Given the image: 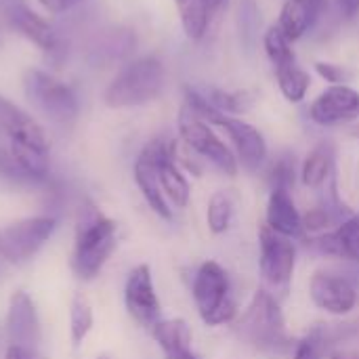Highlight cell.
Listing matches in <instances>:
<instances>
[{
    "instance_id": "6da1fadb",
    "label": "cell",
    "mask_w": 359,
    "mask_h": 359,
    "mask_svg": "<svg viewBox=\"0 0 359 359\" xmlns=\"http://www.w3.org/2000/svg\"><path fill=\"white\" fill-rule=\"evenodd\" d=\"M118 246V223L103 215L95 204H88L80 212L76 227L72 269L78 280L93 282Z\"/></svg>"
},
{
    "instance_id": "7a4b0ae2",
    "label": "cell",
    "mask_w": 359,
    "mask_h": 359,
    "mask_svg": "<svg viewBox=\"0 0 359 359\" xmlns=\"http://www.w3.org/2000/svg\"><path fill=\"white\" fill-rule=\"evenodd\" d=\"M166 86V67L156 55L126 61L103 90V103L111 109L141 107L156 101Z\"/></svg>"
},
{
    "instance_id": "3957f363",
    "label": "cell",
    "mask_w": 359,
    "mask_h": 359,
    "mask_svg": "<svg viewBox=\"0 0 359 359\" xmlns=\"http://www.w3.org/2000/svg\"><path fill=\"white\" fill-rule=\"evenodd\" d=\"M233 324L236 334L261 353L282 355L292 347L280 303L269 290H257Z\"/></svg>"
},
{
    "instance_id": "277c9868",
    "label": "cell",
    "mask_w": 359,
    "mask_h": 359,
    "mask_svg": "<svg viewBox=\"0 0 359 359\" xmlns=\"http://www.w3.org/2000/svg\"><path fill=\"white\" fill-rule=\"evenodd\" d=\"M191 297L202 322L210 328L233 324L238 305L231 299V282L227 271L217 261H204L191 284Z\"/></svg>"
},
{
    "instance_id": "5b68a950",
    "label": "cell",
    "mask_w": 359,
    "mask_h": 359,
    "mask_svg": "<svg viewBox=\"0 0 359 359\" xmlns=\"http://www.w3.org/2000/svg\"><path fill=\"white\" fill-rule=\"evenodd\" d=\"M23 93L27 101H32L55 124H72L80 114V99L76 90L46 69H27L23 74Z\"/></svg>"
},
{
    "instance_id": "8992f818",
    "label": "cell",
    "mask_w": 359,
    "mask_h": 359,
    "mask_svg": "<svg viewBox=\"0 0 359 359\" xmlns=\"http://www.w3.org/2000/svg\"><path fill=\"white\" fill-rule=\"evenodd\" d=\"M57 231L53 215H34L0 225V259L8 265L29 263Z\"/></svg>"
},
{
    "instance_id": "52a82bcc",
    "label": "cell",
    "mask_w": 359,
    "mask_h": 359,
    "mask_svg": "<svg viewBox=\"0 0 359 359\" xmlns=\"http://www.w3.org/2000/svg\"><path fill=\"white\" fill-rule=\"evenodd\" d=\"M179 135L181 141L187 145L189 151L198 154L200 158L208 160L215 168H219L223 175L227 177H236L238 175V158L233 154V149H229L219 135L212 130V126L202 120L200 116H196L189 107H181L179 111Z\"/></svg>"
},
{
    "instance_id": "ba28073f",
    "label": "cell",
    "mask_w": 359,
    "mask_h": 359,
    "mask_svg": "<svg viewBox=\"0 0 359 359\" xmlns=\"http://www.w3.org/2000/svg\"><path fill=\"white\" fill-rule=\"evenodd\" d=\"M297 269V246L292 240L271 231L267 225L259 229V271L271 290H286Z\"/></svg>"
},
{
    "instance_id": "9c48e42d",
    "label": "cell",
    "mask_w": 359,
    "mask_h": 359,
    "mask_svg": "<svg viewBox=\"0 0 359 359\" xmlns=\"http://www.w3.org/2000/svg\"><path fill=\"white\" fill-rule=\"evenodd\" d=\"M6 19L19 36L36 44L42 53H46L53 63H59L65 57V42L55 29V25L48 23L36 11H32L25 2L13 0L6 8Z\"/></svg>"
},
{
    "instance_id": "30bf717a",
    "label": "cell",
    "mask_w": 359,
    "mask_h": 359,
    "mask_svg": "<svg viewBox=\"0 0 359 359\" xmlns=\"http://www.w3.org/2000/svg\"><path fill=\"white\" fill-rule=\"evenodd\" d=\"M124 305L128 316L143 328H154L160 322V299L154 286L151 267L141 263L133 267L124 282Z\"/></svg>"
},
{
    "instance_id": "8fae6325",
    "label": "cell",
    "mask_w": 359,
    "mask_h": 359,
    "mask_svg": "<svg viewBox=\"0 0 359 359\" xmlns=\"http://www.w3.org/2000/svg\"><path fill=\"white\" fill-rule=\"evenodd\" d=\"M210 124L225 130V135L229 137V141L233 145V154L238 158V164H242L246 170L257 172L265 164L267 141L259 128H255L252 124H248L240 118L227 116V114L215 116Z\"/></svg>"
},
{
    "instance_id": "7c38bea8",
    "label": "cell",
    "mask_w": 359,
    "mask_h": 359,
    "mask_svg": "<svg viewBox=\"0 0 359 359\" xmlns=\"http://www.w3.org/2000/svg\"><path fill=\"white\" fill-rule=\"evenodd\" d=\"M6 339L8 345H23L40 349L42 345V322L36 301L25 290H15L8 297L6 307Z\"/></svg>"
},
{
    "instance_id": "4fadbf2b",
    "label": "cell",
    "mask_w": 359,
    "mask_h": 359,
    "mask_svg": "<svg viewBox=\"0 0 359 359\" xmlns=\"http://www.w3.org/2000/svg\"><path fill=\"white\" fill-rule=\"evenodd\" d=\"M309 297L313 305L330 316H347L358 307L355 286L337 273L316 271L309 280Z\"/></svg>"
},
{
    "instance_id": "5bb4252c",
    "label": "cell",
    "mask_w": 359,
    "mask_h": 359,
    "mask_svg": "<svg viewBox=\"0 0 359 359\" xmlns=\"http://www.w3.org/2000/svg\"><path fill=\"white\" fill-rule=\"evenodd\" d=\"M309 118L320 126H339L359 118V90L347 84L328 86L309 107Z\"/></svg>"
},
{
    "instance_id": "9a60e30c",
    "label": "cell",
    "mask_w": 359,
    "mask_h": 359,
    "mask_svg": "<svg viewBox=\"0 0 359 359\" xmlns=\"http://www.w3.org/2000/svg\"><path fill=\"white\" fill-rule=\"evenodd\" d=\"M135 183L143 196V200L147 202V206L164 221H170L172 219V208H170V202L166 200L164 191H162V185H160V179H158V166H156V139L151 143H147L137 162H135Z\"/></svg>"
},
{
    "instance_id": "2e32d148",
    "label": "cell",
    "mask_w": 359,
    "mask_h": 359,
    "mask_svg": "<svg viewBox=\"0 0 359 359\" xmlns=\"http://www.w3.org/2000/svg\"><path fill=\"white\" fill-rule=\"evenodd\" d=\"M156 166L166 200L177 208H185L191 198V187L175 158V143L156 139Z\"/></svg>"
},
{
    "instance_id": "e0dca14e",
    "label": "cell",
    "mask_w": 359,
    "mask_h": 359,
    "mask_svg": "<svg viewBox=\"0 0 359 359\" xmlns=\"http://www.w3.org/2000/svg\"><path fill=\"white\" fill-rule=\"evenodd\" d=\"M265 225L288 238V240H301L305 238V219L299 212L294 198L290 196V189L286 187H273L267 200V210H265Z\"/></svg>"
},
{
    "instance_id": "ac0fdd59",
    "label": "cell",
    "mask_w": 359,
    "mask_h": 359,
    "mask_svg": "<svg viewBox=\"0 0 359 359\" xmlns=\"http://www.w3.org/2000/svg\"><path fill=\"white\" fill-rule=\"evenodd\" d=\"M0 126L8 135L11 143H21L42 151H50V143L44 128L25 109H21L19 105L4 97H0Z\"/></svg>"
},
{
    "instance_id": "d6986e66",
    "label": "cell",
    "mask_w": 359,
    "mask_h": 359,
    "mask_svg": "<svg viewBox=\"0 0 359 359\" xmlns=\"http://www.w3.org/2000/svg\"><path fill=\"white\" fill-rule=\"evenodd\" d=\"M135 50V34L130 29L111 27L99 34L88 46V63L93 65H111L122 61Z\"/></svg>"
},
{
    "instance_id": "ffe728a7",
    "label": "cell",
    "mask_w": 359,
    "mask_h": 359,
    "mask_svg": "<svg viewBox=\"0 0 359 359\" xmlns=\"http://www.w3.org/2000/svg\"><path fill=\"white\" fill-rule=\"evenodd\" d=\"M313 246L322 255L359 261V215L349 217L337 229L322 233L313 240Z\"/></svg>"
},
{
    "instance_id": "44dd1931",
    "label": "cell",
    "mask_w": 359,
    "mask_h": 359,
    "mask_svg": "<svg viewBox=\"0 0 359 359\" xmlns=\"http://www.w3.org/2000/svg\"><path fill=\"white\" fill-rule=\"evenodd\" d=\"M320 11L311 0H286L280 15V29L288 36V40H299L305 32L313 27V23L320 19Z\"/></svg>"
},
{
    "instance_id": "7402d4cb",
    "label": "cell",
    "mask_w": 359,
    "mask_h": 359,
    "mask_svg": "<svg viewBox=\"0 0 359 359\" xmlns=\"http://www.w3.org/2000/svg\"><path fill=\"white\" fill-rule=\"evenodd\" d=\"M151 337L158 343V347L162 349L164 358L175 355V353L185 351V349H191V341H194L189 324L181 318L160 320L151 328Z\"/></svg>"
},
{
    "instance_id": "603a6c76",
    "label": "cell",
    "mask_w": 359,
    "mask_h": 359,
    "mask_svg": "<svg viewBox=\"0 0 359 359\" xmlns=\"http://www.w3.org/2000/svg\"><path fill=\"white\" fill-rule=\"evenodd\" d=\"M95 326V311L90 305V299L84 292H74L69 303V339L72 347L80 349L86 337L93 332Z\"/></svg>"
},
{
    "instance_id": "cb8c5ba5",
    "label": "cell",
    "mask_w": 359,
    "mask_h": 359,
    "mask_svg": "<svg viewBox=\"0 0 359 359\" xmlns=\"http://www.w3.org/2000/svg\"><path fill=\"white\" fill-rule=\"evenodd\" d=\"M332 172V149L330 145H318L301 166V181L305 187H322Z\"/></svg>"
},
{
    "instance_id": "d4e9b609",
    "label": "cell",
    "mask_w": 359,
    "mask_h": 359,
    "mask_svg": "<svg viewBox=\"0 0 359 359\" xmlns=\"http://www.w3.org/2000/svg\"><path fill=\"white\" fill-rule=\"evenodd\" d=\"M183 32L189 40H200L210 23V13L204 0H175Z\"/></svg>"
},
{
    "instance_id": "484cf974",
    "label": "cell",
    "mask_w": 359,
    "mask_h": 359,
    "mask_svg": "<svg viewBox=\"0 0 359 359\" xmlns=\"http://www.w3.org/2000/svg\"><path fill=\"white\" fill-rule=\"evenodd\" d=\"M276 76H278V84H280L282 95L290 103H301L305 99L309 84H311V78L305 69H301L294 63V65H286V67L276 69Z\"/></svg>"
},
{
    "instance_id": "4316f807",
    "label": "cell",
    "mask_w": 359,
    "mask_h": 359,
    "mask_svg": "<svg viewBox=\"0 0 359 359\" xmlns=\"http://www.w3.org/2000/svg\"><path fill=\"white\" fill-rule=\"evenodd\" d=\"M233 202L225 191H215L206 206V225L212 236H221L231 227Z\"/></svg>"
},
{
    "instance_id": "83f0119b",
    "label": "cell",
    "mask_w": 359,
    "mask_h": 359,
    "mask_svg": "<svg viewBox=\"0 0 359 359\" xmlns=\"http://www.w3.org/2000/svg\"><path fill=\"white\" fill-rule=\"evenodd\" d=\"M263 44H265V53H267V57L271 59V63L276 65V69L286 67V65H294V63H297L294 50H292V46H290V40H288V36L280 29V25H271V27L265 32Z\"/></svg>"
},
{
    "instance_id": "f1b7e54d",
    "label": "cell",
    "mask_w": 359,
    "mask_h": 359,
    "mask_svg": "<svg viewBox=\"0 0 359 359\" xmlns=\"http://www.w3.org/2000/svg\"><path fill=\"white\" fill-rule=\"evenodd\" d=\"M221 114H242L252 105V97L244 90H223V88H210L204 95Z\"/></svg>"
},
{
    "instance_id": "f546056e",
    "label": "cell",
    "mask_w": 359,
    "mask_h": 359,
    "mask_svg": "<svg viewBox=\"0 0 359 359\" xmlns=\"http://www.w3.org/2000/svg\"><path fill=\"white\" fill-rule=\"evenodd\" d=\"M0 181H6L11 185H36L21 168L11 147H0Z\"/></svg>"
},
{
    "instance_id": "4dcf8cb0",
    "label": "cell",
    "mask_w": 359,
    "mask_h": 359,
    "mask_svg": "<svg viewBox=\"0 0 359 359\" xmlns=\"http://www.w3.org/2000/svg\"><path fill=\"white\" fill-rule=\"evenodd\" d=\"M292 359H322V341L318 334H309L301 343L294 345Z\"/></svg>"
},
{
    "instance_id": "1f68e13d",
    "label": "cell",
    "mask_w": 359,
    "mask_h": 359,
    "mask_svg": "<svg viewBox=\"0 0 359 359\" xmlns=\"http://www.w3.org/2000/svg\"><path fill=\"white\" fill-rule=\"evenodd\" d=\"M294 181V164L290 160H282L273 166V187H286L290 189Z\"/></svg>"
},
{
    "instance_id": "d6a6232c",
    "label": "cell",
    "mask_w": 359,
    "mask_h": 359,
    "mask_svg": "<svg viewBox=\"0 0 359 359\" xmlns=\"http://www.w3.org/2000/svg\"><path fill=\"white\" fill-rule=\"evenodd\" d=\"M316 69H318V74H320L326 82H332V84H343V82H345V78H347L345 67L334 65V63L318 61V63H316Z\"/></svg>"
},
{
    "instance_id": "836d02e7",
    "label": "cell",
    "mask_w": 359,
    "mask_h": 359,
    "mask_svg": "<svg viewBox=\"0 0 359 359\" xmlns=\"http://www.w3.org/2000/svg\"><path fill=\"white\" fill-rule=\"evenodd\" d=\"M4 359H48L40 349L23 347V345H6Z\"/></svg>"
},
{
    "instance_id": "e575fe53",
    "label": "cell",
    "mask_w": 359,
    "mask_h": 359,
    "mask_svg": "<svg viewBox=\"0 0 359 359\" xmlns=\"http://www.w3.org/2000/svg\"><path fill=\"white\" fill-rule=\"evenodd\" d=\"M38 2H40V6H42L46 13H50V15H61V13L72 11L74 6H78V4L84 2V0H38Z\"/></svg>"
},
{
    "instance_id": "d590c367",
    "label": "cell",
    "mask_w": 359,
    "mask_h": 359,
    "mask_svg": "<svg viewBox=\"0 0 359 359\" xmlns=\"http://www.w3.org/2000/svg\"><path fill=\"white\" fill-rule=\"evenodd\" d=\"M334 2H337L339 13L345 19H353L359 13V0H334Z\"/></svg>"
},
{
    "instance_id": "8d00e7d4",
    "label": "cell",
    "mask_w": 359,
    "mask_h": 359,
    "mask_svg": "<svg viewBox=\"0 0 359 359\" xmlns=\"http://www.w3.org/2000/svg\"><path fill=\"white\" fill-rule=\"evenodd\" d=\"M328 359H359V351H355V349H337L328 355Z\"/></svg>"
},
{
    "instance_id": "74e56055",
    "label": "cell",
    "mask_w": 359,
    "mask_h": 359,
    "mask_svg": "<svg viewBox=\"0 0 359 359\" xmlns=\"http://www.w3.org/2000/svg\"><path fill=\"white\" fill-rule=\"evenodd\" d=\"M227 2H229V0H204V4H206V8H208L210 17H212L215 13H219L221 8H225V6H227Z\"/></svg>"
},
{
    "instance_id": "f35d334b",
    "label": "cell",
    "mask_w": 359,
    "mask_h": 359,
    "mask_svg": "<svg viewBox=\"0 0 359 359\" xmlns=\"http://www.w3.org/2000/svg\"><path fill=\"white\" fill-rule=\"evenodd\" d=\"M166 359H200V358L194 353V349H185V351H179V353H175V355H168Z\"/></svg>"
},
{
    "instance_id": "ab89813d",
    "label": "cell",
    "mask_w": 359,
    "mask_h": 359,
    "mask_svg": "<svg viewBox=\"0 0 359 359\" xmlns=\"http://www.w3.org/2000/svg\"><path fill=\"white\" fill-rule=\"evenodd\" d=\"M313 4H316V8L320 11V13H324V8H326V4H328V0H311Z\"/></svg>"
},
{
    "instance_id": "60d3db41",
    "label": "cell",
    "mask_w": 359,
    "mask_h": 359,
    "mask_svg": "<svg viewBox=\"0 0 359 359\" xmlns=\"http://www.w3.org/2000/svg\"><path fill=\"white\" fill-rule=\"evenodd\" d=\"M95 359H114V358H111L109 353H101V355H97V358H95Z\"/></svg>"
},
{
    "instance_id": "b9f144b4",
    "label": "cell",
    "mask_w": 359,
    "mask_h": 359,
    "mask_svg": "<svg viewBox=\"0 0 359 359\" xmlns=\"http://www.w3.org/2000/svg\"><path fill=\"white\" fill-rule=\"evenodd\" d=\"M2 44H4V32H2V27H0V48H2Z\"/></svg>"
}]
</instances>
